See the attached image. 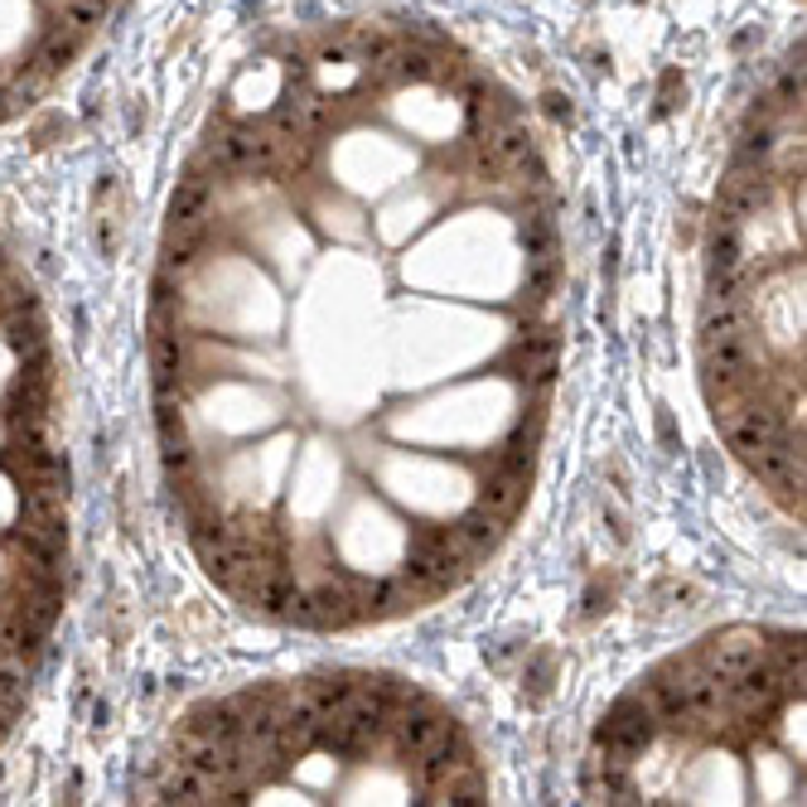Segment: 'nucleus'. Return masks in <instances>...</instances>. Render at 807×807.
<instances>
[{
    "label": "nucleus",
    "mask_w": 807,
    "mask_h": 807,
    "mask_svg": "<svg viewBox=\"0 0 807 807\" xmlns=\"http://www.w3.org/2000/svg\"><path fill=\"white\" fill-rule=\"evenodd\" d=\"M69 465L54 445V343L0 251V739L15 731L63 614Z\"/></svg>",
    "instance_id": "f257e3e1"
},
{
    "label": "nucleus",
    "mask_w": 807,
    "mask_h": 807,
    "mask_svg": "<svg viewBox=\"0 0 807 807\" xmlns=\"http://www.w3.org/2000/svg\"><path fill=\"white\" fill-rule=\"evenodd\" d=\"M663 735L658 731V716L643 706L639 696H619L610 711H604V721H600V731H594V749L600 754H614V759H629L633 764V754H643L653 739Z\"/></svg>",
    "instance_id": "f03ea898"
},
{
    "label": "nucleus",
    "mask_w": 807,
    "mask_h": 807,
    "mask_svg": "<svg viewBox=\"0 0 807 807\" xmlns=\"http://www.w3.org/2000/svg\"><path fill=\"white\" fill-rule=\"evenodd\" d=\"M696 658L716 682H735L764 658V633L759 629H725V633H716V639L701 643Z\"/></svg>",
    "instance_id": "7ed1b4c3"
},
{
    "label": "nucleus",
    "mask_w": 807,
    "mask_h": 807,
    "mask_svg": "<svg viewBox=\"0 0 807 807\" xmlns=\"http://www.w3.org/2000/svg\"><path fill=\"white\" fill-rule=\"evenodd\" d=\"M513 373L523 377V387H551L557 382V329H527L513 349Z\"/></svg>",
    "instance_id": "20e7f679"
}]
</instances>
